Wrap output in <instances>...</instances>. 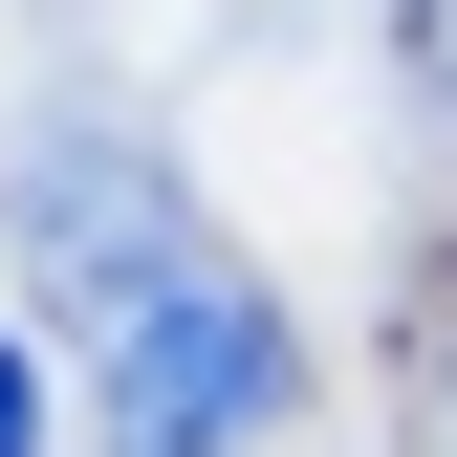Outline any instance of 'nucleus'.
<instances>
[{"label":"nucleus","instance_id":"1","mask_svg":"<svg viewBox=\"0 0 457 457\" xmlns=\"http://www.w3.org/2000/svg\"><path fill=\"white\" fill-rule=\"evenodd\" d=\"M22 262H44V305L87 327L109 457H240V436L283 414V305L175 218V175L44 153V175H22Z\"/></svg>","mask_w":457,"mask_h":457},{"label":"nucleus","instance_id":"2","mask_svg":"<svg viewBox=\"0 0 457 457\" xmlns=\"http://www.w3.org/2000/svg\"><path fill=\"white\" fill-rule=\"evenodd\" d=\"M0 457H44V349L0 327Z\"/></svg>","mask_w":457,"mask_h":457}]
</instances>
